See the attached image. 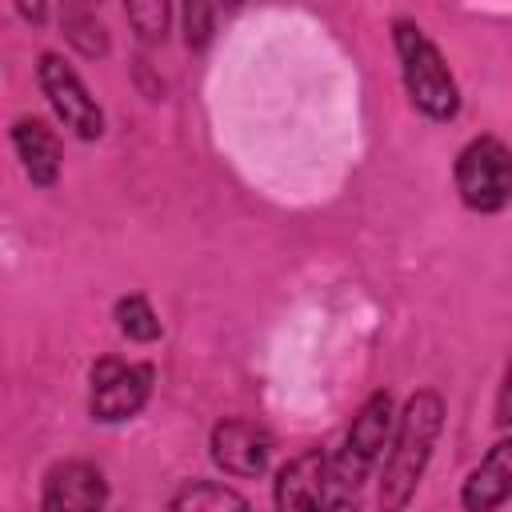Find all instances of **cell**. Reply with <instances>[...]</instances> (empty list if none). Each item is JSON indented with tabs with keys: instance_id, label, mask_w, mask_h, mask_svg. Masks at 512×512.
Segmentation results:
<instances>
[{
	"instance_id": "obj_1",
	"label": "cell",
	"mask_w": 512,
	"mask_h": 512,
	"mask_svg": "<svg viewBox=\"0 0 512 512\" xmlns=\"http://www.w3.org/2000/svg\"><path fill=\"white\" fill-rule=\"evenodd\" d=\"M448 404L436 388H416L404 408L396 412V428L376 476V508L380 512H408V504L420 492V480L432 464V452L444 432Z\"/></svg>"
},
{
	"instance_id": "obj_2",
	"label": "cell",
	"mask_w": 512,
	"mask_h": 512,
	"mask_svg": "<svg viewBox=\"0 0 512 512\" xmlns=\"http://www.w3.org/2000/svg\"><path fill=\"white\" fill-rule=\"evenodd\" d=\"M392 52L400 64V84L408 104L432 124H452L460 116V84L436 40L416 20L400 16L392 20Z\"/></svg>"
},
{
	"instance_id": "obj_3",
	"label": "cell",
	"mask_w": 512,
	"mask_h": 512,
	"mask_svg": "<svg viewBox=\"0 0 512 512\" xmlns=\"http://www.w3.org/2000/svg\"><path fill=\"white\" fill-rule=\"evenodd\" d=\"M396 396L388 388L364 396V404L356 408L348 432H344V444L340 452L332 456V484L340 492H360L364 480L372 476V468L380 464V456L388 452V440H392V428H396Z\"/></svg>"
},
{
	"instance_id": "obj_4",
	"label": "cell",
	"mask_w": 512,
	"mask_h": 512,
	"mask_svg": "<svg viewBox=\"0 0 512 512\" xmlns=\"http://www.w3.org/2000/svg\"><path fill=\"white\" fill-rule=\"evenodd\" d=\"M456 196L476 216H496L512 204V148L500 136H472L452 164Z\"/></svg>"
},
{
	"instance_id": "obj_5",
	"label": "cell",
	"mask_w": 512,
	"mask_h": 512,
	"mask_svg": "<svg viewBox=\"0 0 512 512\" xmlns=\"http://www.w3.org/2000/svg\"><path fill=\"white\" fill-rule=\"evenodd\" d=\"M36 84H40V96L48 100V108H52V116H56L60 128H68L84 144H92V140L104 136V108L88 92L84 76L68 64V56L40 52L36 56Z\"/></svg>"
},
{
	"instance_id": "obj_6",
	"label": "cell",
	"mask_w": 512,
	"mask_h": 512,
	"mask_svg": "<svg viewBox=\"0 0 512 512\" xmlns=\"http://www.w3.org/2000/svg\"><path fill=\"white\" fill-rule=\"evenodd\" d=\"M88 416L96 424H124L144 412L156 388V368L148 360H120V356H100L88 372Z\"/></svg>"
},
{
	"instance_id": "obj_7",
	"label": "cell",
	"mask_w": 512,
	"mask_h": 512,
	"mask_svg": "<svg viewBox=\"0 0 512 512\" xmlns=\"http://www.w3.org/2000/svg\"><path fill=\"white\" fill-rule=\"evenodd\" d=\"M272 432L244 416H224L208 432V456L212 464L232 480H256L272 468Z\"/></svg>"
},
{
	"instance_id": "obj_8",
	"label": "cell",
	"mask_w": 512,
	"mask_h": 512,
	"mask_svg": "<svg viewBox=\"0 0 512 512\" xmlns=\"http://www.w3.org/2000/svg\"><path fill=\"white\" fill-rule=\"evenodd\" d=\"M332 488V456L324 448H300L276 468L272 504L276 512H328Z\"/></svg>"
},
{
	"instance_id": "obj_9",
	"label": "cell",
	"mask_w": 512,
	"mask_h": 512,
	"mask_svg": "<svg viewBox=\"0 0 512 512\" xmlns=\"http://www.w3.org/2000/svg\"><path fill=\"white\" fill-rule=\"evenodd\" d=\"M108 480L92 460H60L40 480V512H104Z\"/></svg>"
},
{
	"instance_id": "obj_10",
	"label": "cell",
	"mask_w": 512,
	"mask_h": 512,
	"mask_svg": "<svg viewBox=\"0 0 512 512\" xmlns=\"http://www.w3.org/2000/svg\"><path fill=\"white\" fill-rule=\"evenodd\" d=\"M8 140H12V152H16L28 184L32 188H56L60 168H64V144H60L56 128L44 116L24 112V116L12 120Z\"/></svg>"
},
{
	"instance_id": "obj_11",
	"label": "cell",
	"mask_w": 512,
	"mask_h": 512,
	"mask_svg": "<svg viewBox=\"0 0 512 512\" xmlns=\"http://www.w3.org/2000/svg\"><path fill=\"white\" fill-rule=\"evenodd\" d=\"M512 500V432L500 436L460 484L464 512H496Z\"/></svg>"
},
{
	"instance_id": "obj_12",
	"label": "cell",
	"mask_w": 512,
	"mask_h": 512,
	"mask_svg": "<svg viewBox=\"0 0 512 512\" xmlns=\"http://www.w3.org/2000/svg\"><path fill=\"white\" fill-rule=\"evenodd\" d=\"M168 512H252V504L224 480H184L172 492Z\"/></svg>"
},
{
	"instance_id": "obj_13",
	"label": "cell",
	"mask_w": 512,
	"mask_h": 512,
	"mask_svg": "<svg viewBox=\"0 0 512 512\" xmlns=\"http://www.w3.org/2000/svg\"><path fill=\"white\" fill-rule=\"evenodd\" d=\"M112 320H116V332L128 340V344H156L164 336V324H160V312L152 308V300L144 292H128L112 304Z\"/></svg>"
},
{
	"instance_id": "obj_14",
	"label": "cell",
	"mask_w": 512,
	"mask_h": 512,
	"mask_svg": "<svg viewBox=\"0 0 512 512\" xmlns=\"http://www.w3.org/2000/svg\"><path fill=\"white\" fill-rule=\"evenodd\" d=\"M60 32H64V40H68L84 60H104V56L112 52L108 28H104L100 16L88 12V8H64V12H60Z\"/></svg>"
},
{
	"instance_id": "obj_15",
	"label": "cell",
	"mask_w": 512,
	"mask_h": 512,
	"mask_svg": "<svg viewBox=\"0 0 512 512\" xmlns=\"http://www.w3.org/2000/svg\"><path fill=\"white\" fill-rule=\"evenodd\" d=\"M132 32L140 36V44H164L168 40V28H172V4L164 0H132L124 8Z\"/></svg>"
},
{
	"instance_id": "obj_16",
	"label": "cell",
	"mask_w": 512,
	"mask_h": 512,
	"mask_svg": "<svg viewBox=\"0 0 512 512\" xmlns=\"http://www.w3.org/2000/svg\"><path fill=\"white\" fill-rule=\"evenodd\" d=\"M180 32H184L188 52H204L212 44V32H216V8L204 0H188L180 8Z\"/></svg>"
},
{
	"instance_id": "obj_17",
	"label": "cell",
	"mask_w": 512,
	"mask_h": 512,
	"mask_svg": "<svg viewBox=\"0 0 512 512\" xmlns=\"http://www.w3.org/2000/svg\"><path fill=\"white\" fill-rule=\"evenodd\" d=\"M496 428L512 432V360L500 376V388H496Z\"/></svg>"
},
{
	"instance_id": "obj_18",
	"label": "cell",
	"mask_w": 512,
	"mask_h": 512,
	"mask_svg": "<svg viewBox=\"0 0 512 512\" xmlns=\"http://www.w3.org/2000/svg\"><path fill=\"white\" fill-rule=\"evenodd\" d=\"M328 512H364L360 508V500H356V492H332V500H328Z\"/></svg>"
},
{
	"instance_id": "obj_19",
	"label": "cell",
	"mask_w": 512,
	"mask_h": 512,
	"mask_svg": "<svg viewBox=\"0 0 512 512\" xmlns=\"http://www.w3.org/2000/svg\"><path fill=\"white\" fill-rule=\"evenodd\" d=\"M16 12H20L24 20H32V24H40V20L48 16V8H44V4H32V8H28V4H16Z\"/></svg>"
}]
</instances>
